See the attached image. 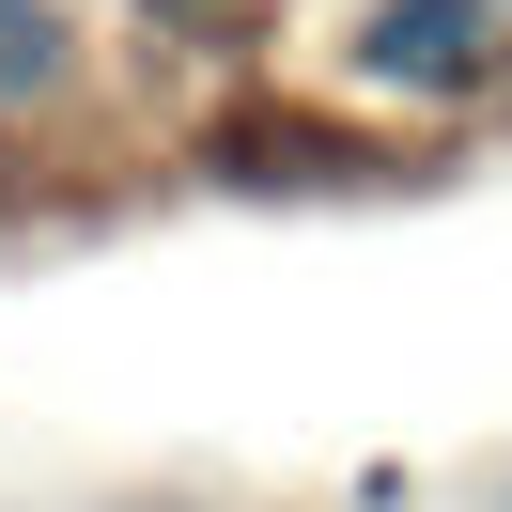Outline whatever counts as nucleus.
<instances>
[{
	"label": "nucleus",
	"mask_w": 512,
	"mask_h": 512,
	"mask_svg": "<svg viewBox=\"0 0 512 512\" xmlns=\"http://www.w3.org/2000/svg\"><path fill=\"white\" fill-rule=\"evenodd\" d=\"M497 32H512V0H373L357 16V78L404 109H450L497 78Z\"/></svg>",
	"instance_id": "obj_1"
},
{
	"label": "nucleus",
	"mask_w": 512,
	"mask_h": 512,
	"mask_svg": "<svg viewBox=\"0 0 512 512\" xmlns=\"http://www.w3.org/2000/svg\"><path fill=\"white\" fill-rule=\"evenodd\" d=\"M32 94H63V16L47 0H0V109H32Z\"/></svg>",
	"instance_id": "obj_2"
},
{
	"label": "nucleus",
	"mask_w": 512,
	"mask_h": 512,
	"mask_svg": "<svg viewBox=\"0 0 512 512\" xmlns=\"http://www.w3.org/2000/svg\"><path fill=\"white\" fill-rule=\"evenodd\" d=\"M171 16H202V0H171Z\"/></svg>",
	"instance_id": "obj_3"
}]
</instances>
